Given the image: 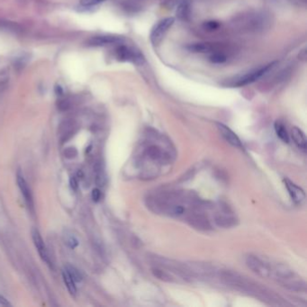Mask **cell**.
I'll return each instance as SVG.
<instances>
[{"label": "cell", "mask_w": 307, "mask_h": 307, "mask_svg": "<svg viewBox=\"0 0 307 307\" xmlns=\"http://www.w3.org/2000/svg\"><path fill=\"white\" fill-rule=\"evenodd\" d=\"M187 49L194 54H210L213 53V46L208 42H197L187 46Z\"/></svg>", "instance_id": "9a60e30c"}, {"label": "cell", "mask_w": 307, "mask_h": 307, "mask_svg": "<svg viewBox=\"0 0 307 307\" xmlns=\"http://www.w3.org/2000/svg\"><path fill=\"white\" fill-rule=\"evenodd\" d=\"M275 131H276L277 136H279V139L282 140L283 142L286 144L289 143V136L287 134L286 127L282 123H280L279 121H277L275 123Z\"/></svg>", "instance_id": "d6986e66"}, {"label": "cell", "mask_w": 307, "mask_h": 307, "mask_svg": "<svg viewBox=\"0 0 307 307\" xmlns=\"http://www.w3.org/2000/svg\"><path fill=\"white\" fill-rule=\"evenodd\" d=\"M74 123L71 121H65L60 126V139L62 143L67 142L74 134Z\"/></svg>", "instance_id": "2e32d148"}, {"label": "cell", "mask_w": 307, "mask_h": 307, "mask_svg": "<svg viewBox=\"0 0 307 307\" xmlns=\"http://www.w3.org/2000/svg\"><path fill=\"white\" fill-rule=\"evenodd\" d=\"M65 270L70 274V277L74 279L75 282H80L81 281L83 276L78 269H76L75 267L71 266V265H67L65 267Z\"/></svg>", "instance_id": "7402d4cb"}, {"label": "cell", "mask_w": 307, "mask_h": 307, "mask_svg": "<svg viewBox=\"0 0 307 307\" xmlns=\"http://www.w3.org/2000/svg\"><path fill=\"white\" fill-rule=\"evenodd\" d=\"M123 39L121 37L113 36V35H103V36H96L91 38L89 41V45L91 46H106L109 45H119Z\"/></svg>", "instance_id": "8fae6325"}, {"label": "cell", "mask_w": 307, "mask_h": 307, "mask_svg": "<svg viewBox=\"0 0 307 307\" xmlns=\"http://www.w3.org/2000/svg\"><path fill=\"white\" fill-rule=\"evenodd\" d=\"M220 27V23L217 21H207L204 24V28L207 31H215Z\"/></svg>", "instance_id": "d4e9b609"}, {"label": "cell", "mask_w": 307, "mask_h": 307, "mask_svg": "<svg viewBox=\"0 0 307 307\" xmlns=\"http://www.w3.org/2000/svg\"><path fill=\"white\" fill-rule=\"evenodd\" d=\"M214 223L223 228H230L237 226L238 220L234 215L225 211L223 213H217L214 216Z\"/></svg>", "instance_id": "7c38bea8"}, {"label": "cell", "mask_w": 307, "mask_h": 307, "mask_svg": "<svg viewBox=\"0 0 307 307\" xmlns=\"http://www.w3.org/2000/svg\"><path fill=\"white\" fill-rule=\"evenodd\" d=\"M152 273L155 276L156 278H158L160 280L167 281V282H172L173 281V278L169 273H168V271H164L161 268L152 269Z\"/></svg>", "instance_id": "ffe728a7"}, {"label": "cell", "mask_w": 307, "mask_h": 307, "mask_svg": "<svg viewBox=\"0 0 307 307\" xmlns=\"http://www.w3.org/2000/svg\"><path fill=\"white\" fill-rule=\"evenodd\" d=\"M62 278H63V281L65 283L66 287L70 292V295H76V293H77L76 282L74 281V279L70 277V274L67 272L66 270H64L62 272Z\"/></svg>", "instance_id": "ac0fdd59"}, {"label": "cell", "mask_w": 307, "mask_h": 307, "mask_svg": "<svg viewBox=\"0 0 307 307\" xmlns=\"http://www.w3.org/2000/svg\"><path fill=\"white\" fill-rule=\"evenodd\" d=\"M246 264L250 270L253 271L255 274L258 275L261 278L270 279L272 277L273 265L270 262L262 259L258 256L249 255L246 258Z\"/></svg>", "instance_id": "277c9868"}, {"label": "cell", "mask_w": 307, "mask_h": 307, "mask_svg": "<svg viewBox=\"0 0 307 307\" xmlns=\"http://www.w3.org/2000/svg\"><path fill=\"white\" fill-rule=\"evenodd\" d=\"M105 0H81V3L83 6H86V7H91V6H95V5L99 4Z\"/></svg>", "instance_id": "83f0119b"}, {"label": "cell", "mask_w": 307, "mask_h": 307, "mask_svg": "<svg viewBox=\"0 0 307 307\" xmlns=\"http://www.w3.org/2000/svg\"><path fill=\"white\" fill-rule=\"evenodd\" d=\"M115 57L120 62H131L138 66L144 65L145 62L144 54L139 50L134 49L120 43L115 49Z\"/></svg>", "instance_id": "3957f363"}, {"label": "cell", "mask_w": 307, "mask_h": 307, "mask_svg": "<svg viewBox=\"0 0 307 307\" xmlns=\"http://www.w3.org/2000/svg\"><path fill=\"white\" fill-rule=\"evenodd\" d=\"M8 306H11V303H9V301L5 298L4 296L0 295V307Z\"/></svg>", "instance_id": "f546056e"}, {"label": "cell", "mask_w": 307, "mask_h": 307, "mask_svg": "<svg viewBox=\"0 0 307 307\" xmlns=\"http://www.w3.org/2000/svg\"><path fill=\"white\" fill-rule=\"evenodd\" d=\"M187 220L189 225L195 227L196 229L203 230V231L211 229L210 222L206 216L202 213H191L187 218Z\"/></svg>", "instance_id": "9c48e42d"}, {"label": "cell", "mask_w": 307, "mask_h": 307, "mask_svg": "<svg viewBox=\"0 0 307 307\" xmlns=\"http://www.w3.org/2000/svg\"><path fill=\"white\" fill-rule=\"evenodd\" d=\"M276 63L277 62H272L268 65L262 66L258 69L250 70L243 75H239L232 80H230V85L233 86H243L250 83H253L256 80H258V78H261L262 76L265 75L268 71H270L276 65Z\"/></svg>", "instance_id": "7a4b0ae2"}, {"label": "cell", "mask_w": 307, "mask_h": 307, "mask_svg": "<svg viewBox=\"0 0 307 307\" xmlns=\"http://www.w3.org/2000/svg\"><path fill=\"white\" fill-rule=\"evenodd\" d=\"M64 155L68 159H73V158H76L77 155H78V151L76 150V148H67L65 151H64Z\"/></svg>", "instance_id": "484cf974"}, {"label": "cell", "mask_w": 307, "mask_h": 307, "mask_svg": "<svg viewBox=\"0 0 307 307\" xmlns=\"http://www.w3.org/2000/svg\"><path fill=\"white\" fill-rule=\"evenodd\" d=\"M217 128L220 131L221 136L224 137V139L226 140L228 144L233 145L234 147L239 148V149H242L243 147L240 138L232 129H230L229 127L226 126V124H224V123H217Z\"/></svg>", "instance_id": "52a82bcc"}, {"label": "cell", "mask_w": 307, "mask_h": 307, "mask_svg": "<svg viewBox=\"0 0 307 307\" xmlns=\"http://www.w3.org/2000/svg\"><path fill=\"white\" fill-rule=\"evenodd\" d=\"M220 277L223 282L226 283V285H229L230 287L236 288L238 290L247 292L266 301L267 300L278 301L276 295L272 294L271 291L258 286L253 281H250L249 279L243 278L238 273H234L232 271H224L222 272Z\"/></svg>", "instance_id": "6da1fadb"}, {"label": "cell", "mask_w": 307, "mask_h": 307, "mask_svg": "<svg viewBox=\"0 0 307 307\" xmlns=\"http://www.w3.org/2000/svg\"><path fill=\"white\" fill-rule=\"evenodd\" d=\"M70 184L71 189H73V190H77L78 189V181L76 180V178H74V177L70 178Z\"/></svg>", "instance_id": "4dcf8cb0"}, {"label": "cell", "mask_w": 307, "mask_h": 307, "mask_svg": "<svg viewBox=\"0 0 307 307\" xmlns=\"http://www.w3.org/2000/svg\"><path fill=\"white\" fill-rule=\"evenodd\" d=\"M190 16V5L188 1H182L177 9V17L181 20H187Z\"/></svg>", "instance_id": "e0dca14e"}, {"label": "cell", "mask_w": 307, "mask_h": 307, "mask_svg": "<svg viewBox=\"0 0 307 307\" xmlns=\"http://www.w3.org/2000/svg\"><path fill=\"white\" fill-rule=\"evenodd\" d=\"M174 23H175L174 17H167L161 19L154 25L150 33V40L152 46L154 47L160 46L168 33V30L171 28L172 25H174Z\"/></svg>", "instance_id": "5b68a950"}, {"label": "cell", "mask_w": 307, "mask_h": 307, "mask_svg": "<svg viewBox=\"0 0 307 307\" xmlns=\"http://www.w3.org/2000/svg\"><path fill=\"white\" fill-rule=\"evenodd\" d=\"M32 237H33V243H34L35 248L38 250V253L40 255L41 259L47 263L48 265H51L48 250L46 249V244H45L43 240H42L41 234H40L38 230L34 229V228L32 230Z\"/></svg>", "instance_id": "ba28073f"}, {"label": "cell", "mask_w": 307, "mask_h": 307, "mask_svg": "<svg viewBox=\"0 0 307 307\" xmlns=\"http://www.w3.org/2000/svg\"><path fill=\"white\" fill-rule=\"evenodd\" d=\"M65 243L71 249H75L78 245V240L72 234H66Z\"/></svg>", "instance_id": "cb8c5ba5"}, {"label": "cell", "mask_w": 307, "mask_h": 307, "mask_svg": "<svg viewBox=\"0 0 307 307\" xmlns=\"http://www.w3.org/2000/svg\"><path fill=\"white\" fill-rule=\"evenodd\" d=\"M283 181L285 183V186L287 188V191H288V194H289L292 201L294 203H295V204H297V205L303 204L304 200H305V193H304L303 189L298 187L297 185H295L294 182L289 181L288 179H284V181Z\"/></svg>", "instance_id": "8992f818"}, {"label": "cell", "mask_w": 307, "mask_h": 307, "mask_svg": "<svg viewBox=\"0 0 307 307\" xmlns=\"http://www.w3.org/2000/svg\"><path fill=\"white\" fill-rule=\"evenodd\" d=\"M70 107V104L68 100L63 99V100H60L58 102V108L61 111L68 110Z\"/></svg>", "instance_id": "4316f807"}, {"label": "cell", "mask_w": 307, "mask_h": 307, "mask_svg": "<svg viewBox=\"0 0 307 307\" xmlns=\"http://www.w3.org/2000/svg\"><path fill=\"white\" fill-rule=\"evenodd\" d=\"M101 198V192L99 189H94L92 190V199L94 202H99Z\"/></svg>", "instance_id": "f1b7e54d"}, {"label": "cell", "mask_w": 307, "mask_h": 307, "mask_svg": "<svg viewBox=\"0 0 307 307\" xmlns=\"http://www.w3.org/2000/svg\"><path fill=\"white\" fill-rule=\"evenodd\" d=\"M95 172H96V182L97 184L102 187L106 182V176L103 170L102 166L100 164L98 163L95 167Z\"/></svg>", "instance_id": "44dd1931"}, {"label": "cell", "mask_w": 307, "mask_h": 307, "mask_svg": "<svg viewBox=\"0 0 307 307\" xmlns=\"http://www.w3.org/2000/svg\"><path fill=\"white\" fill-rule=\"evenodd\" d=\"M226 56L225 54H221V53H212V54L210 55L209 57V61L215 64H220V63H224L226 62Z\"/></svg>", "instance_id": "603a6c76"}, {"label": "cell", "mask_w": 307, "mask_h": 307, "mask_svg": "<svg viewBox=\"0 0 307 307\" xmlns=\"http://www.w3.org/2000/svg\"><path fill=\"white\" fill-rule=\"evenodd\" d=\"M54 91H55V93H56V95H58V96H62V95L63 94L62 87L61 86H59V85H56V86H55Z\"/></svg>", "instance_id": "1f68e13d"}, {"label": "cell", "mask_w": 307, "mask_h": 307, "mask_svg": "<svg viewBox=\"0 0 307 307\" xmlns=\"http://www.w3.org/2000/svg\"><path fill=\"white\" fill-rule=\"evenodd\" d=\"M291 136H292V139L294 141V143L296 144V146L300 150L305 152V150H306V137H305L304 133L301 129H299L298 127L294 126L292 128Z\"/></svg>", "instance_id": "5bb4252c"}, {"label": "cell", "mask_w": 307, "mask_h": 307, "mask_svg": "<svg viewBox=\"0 0 307 307\" xmlns=\"http://www.w3.org/2000/svg\"><path fill=\"white\" fill-rule=\"evenodd\" d=\"M17 181L21 193H22L23 197L25 198V202H26V204L28 205L29 208H33V201L32 193H31V190L29 189L28 185L26 183L25 178L23 176V174L21 173L20 170H18V172H17Z\"/></svg>", "instance_id": "30bf717a"}, {"label": "cell", "mask_w": 307, "mask_h": 307, "mask_svg": "<svg viewBox=\"0 0 307 307\" xmlns=\"http://www.w3.org/2000/svg\"><path fill=\"white\" fill-rule=\"evenodd\" d=\"M145 156L148 157L150 160L153 161H163L167 159V156L164 153L162 149L156 145V144H151L145 149Z\"/></svg>", "instance_id": "4fadbf2b"}]
</instances>
